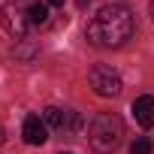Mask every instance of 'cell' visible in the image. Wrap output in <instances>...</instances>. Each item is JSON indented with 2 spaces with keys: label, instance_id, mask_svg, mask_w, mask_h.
<instances>
[{
  "label": "cell",
  "instance_id": "7c38bea8",
  "mask_svg": "<svg viewBox=\"0 0 154 154\" xmlns=\"http://www.w3.org/2000/svg\"><path fill=\"white\" fill-rule=\"evenodd\" d=\"M3 142H6V130H3V127H0V145H3Z\"/></svg>",
  "mask_w": 154,
  "mask_h": 154
},
{
  "label": "cell",
  "instance_id": "9c48e42d",
  "mask_svg": "<svg viewBox=\"0 0 154 154\" xmlns=\"http://www.w3.org/2000/svg\"><path fill=\"white\" fill-rule=\"evenodd\" d=\"M151 151H154V145H151L148 136H139V139L130 145V154H151Z\"/></svg>",
  "mask_w": 154,
  "mask_h": 154
},
{
  "label": "cell",
  "instance_id": "8992f818",
  "mask_svg": "<svg viewBox=\"0 0 154 154\" xmlns=\"http://www.w3.org/2000/svg\"><path fill=\"white\" fill-rule=\"evenodd\" d=\"M21 136H24L27 145H42L48 139V124L39 121V115H27L24 124H21Z\"/></svg>",
  "mask_w": 154,
  "mask_h": 154
},
{
  "label": "cell",
  "instance_id": "5bb4252c",
  "mask_svg": "<svg viewBox=\"0 0 154 154\" xmlns=\"http://www.w3.org/2000/svg\"><path fill=\"white\" fill-rule=\"evenodd\" d=\"M63 154H69V151H63Z\"/></svg>",
  "mask_w": 154,
  "mask_h": 154
},
{
  "label": "cell",
  "instance_id": "4fadbf2b",
  "mask_svg": "<svg viewBox=\"0 0 154 154\" xmlns=\"http://www.w3.org/2000/svg\"><path fill=\"white\" fill-rule=\"evenodd\" d=\"M151 18H154V0H151Z\"/></svg>",
  "mask_w": 154,
  "mask_h": 154
},
{
  "label": "cell",
  "instance_id": "30bf717a",
  "mask_svg": "<svg viewBox=\"0 0 154 154\" xmlns=\"http://www.w3.org/2000/svg\"><path fill=\"white\" fill-rule=\"evenodd\" d=\"M33 54H36V48H33V45H18V48H15V57H24V60H30Z\"/></svg>",
  "mask_w": 154,
  "mask_h": 154
},
{
  "label": "cell",
  "instance_id": "52a82bcc",
  "mask_svg": "<svg viewBox=\"0 0 154 154\" xmlns=\"http://www.w3.org/2000/svg\"><path fill=\"white\" fill-rule=\"evenodd\" d=\"M133 118L139 127H154V97L151 94L133 100Z\"/></svg>",
  "mask_w": 154,
  "mask_h": 154
},
{
  "label": "cell",
  "instance_id": "5b68a950",
  "mask_svg": "<svg viewBox=\"0 0 154 154\" xmlns=\"http://www.w3.org/2000/svg\"><path fill=\"white\" fill-rule=\"evenodd\" d=\"M0 21H3L6 33H9V36H15V39H24L27 24H30L27 12H24L21 6H15V3H3V9H0Z\"/></svg>",
  "mask_w": 154,
  "mask_h": 154
},
{
  "label": "cell",
  "instance_id": "3957f363",
  "mask_svg": "<svg viewBox=\"0 0 154 154\" xmlns=\"http://www.w3.org/2000/svg\"><path fill=\"white\" fill-rule=\"evenodd\" d=\"M88 82H91V88H94V94H97V97H118V94L124 91L121 75H118L112 66H103V63L91 66Z\"/></svg>",
  "mask_w": 154,
  "mask_h": 154
},
{
  "label": "cell",
  "instance_id": "ba28073f",
  "mask_svg": "<svg viewBox=\"0 0 154 154\" xmlns=\"http://www.w3.org/2000/svg\"><path fill=\"white\" fill-rule=\"evenodd\" d=\"M27 18H30V24H36V27L48 24V3H30V6H27Z\"/></svg>",
  "mask_w": 154,
  "mask_h": 154
},
{
  "label": "cell",
  "instance_id": "6da1fadb",
  "mask_svg": "<svg viewBox=\"0 0 154 154\" xmlns=\"http://www.w3.org/2000/svg\"><path fill=\"white\" fill-rule=\"evenodd\" d=\"M136 33V18L127 6L121 3H112V6H103L85 27V39L97 48H118L124 45L130 36Z\"/></svg>",
  "mask_w": 154,
  "mask_h": 154
},
{
  "label": "cell",
  "instance_id": "277c9868",
  "mask_svg": "<svg viewBox=\"0 0 154 154\" xmlns=\"http://www.w3.org/2000/svg\"><path fill=\"white\" fill-rule=\"evenodd\" d=\"M42 121H45L48 127L60 130V133H75V130L82 127L79 112H72V109H60V106H48V109L42 112Z\"/></svg>",
  "mask_w": 154,
  "mask_h": 154
},
{
  "label": "cell",
  "instance_id": "7a4b0ae2",
  "mask_svg": "<svg viewBox=\"0 0 154 154\" xmlns=\"http://www.w3.org/2000/svg\"><path fill=\"white\" fill-rule=\"evenodd\" d=\"M124 139V121L118 112H100L88 127V142L97 154H112Z\"/></svg>",
  "mask_w": 154,
  "mask_h": 154
},
{
  "label": "cell",
  "instance_id": "8fae6325",
  "mask_svg": "<svg viewBox=\"0 0 154 154\" xmlns=\"http://www.w3.org/2000/svg\"><path fill=\"white\" fill-rule=\"evenodd\" d=\"M48 6H63V0H45Z\"/></svg>",
  "mask_w": 154,
  "mask_h": 154
}]
</instances>
